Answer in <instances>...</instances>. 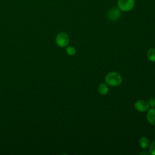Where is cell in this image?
<instances>
[{
	"label": "cell",
	"instance_id": "obj_8",
	"mask_svg": "<svg viewBox=\"0 0 155 155\" xmlns=\"http://www.w3.org/2000/svg\"><path fill=\"white\" fill-rule=\"evenodd\" d=\"M108 87L105 83H101L98 87V92L102 95H106L108 93Z\"/></svg>",
	"mask_w": 155,
	"mask_h": 155
},
{
	"label": "cell",
	"instance_id": "obj_6",
	"mask_svg": "<svg viewBox=\"0 0 155 155\" xmlns=\"http://www.w3.org/2000/svg\"><path fill=\"white\" fill-rule=\"evenodd\" d=\"M147 119L148 122L153 125H155V108H152L148 111L147 114Z\"/></svg>",
	"mask_w": 155,
	"mask_h": 155
},
{
	"label": "cell",
	"instance_id": "obj_9",
	"mask_svg": "<svg viewBox=\"0 0 155 155\" xmlns=\"http://www.w3.org/2000/svg\"><path fill=\"white\" fill-rule=\"evenodd\" d=\"M147 56L148 59L150 61L154 62H155V48H150L147 51Z\"/></svg>",
	"mask_w": 155,
	"mask_h": 155
},
{
	"label": "cell",
	"instance_id": "obj_4",
	"mask_svg": "<svg viewBox=\"0 0 155 155\" xmlns=\"http://www.w3.org/2000/svg\"><path fill=\"white\" fill-rule=\"evenodd\" d=\"M148 103L144 100H138L134 104V107L139 112H145L149 108Z\"/></svg>",
	"mask_w": 155,
	"mask_h": 155
},
{
	"label": "cell",
	"instance_id": "obj_5",
	"mask_svg": "<svg viewBox=\"0 0 155 155\" xmlns=\"http://www.w3.org/2000/svg\"><path fill=\"white\" fill-rule=\"evenodd\" d=\"M121 15L120 10L117 7L111 8L107 13V18L111 21H116L120 18Z\"/></svg>",
	"mask_w": 155,
	"mask_h": 155
},
{
	"label": "cell",
	"instance_id": "obj_3",
	"mask_svg": "<svg viewBox=\"0 0 155 155\" xmlns=\"http://www.w3.org/2000/svg\"><path fill=\"white\" fill-rule=\"evenodd\" d=\"M56 42L59 47H66L69 43L68 35L64 32L59 33L56 38Z\"/></svg>",
	"mask_w": 155,
	"mask_h": 155
},
{
	"label": "cell",
	"instance_id": "obj_2",
	"mask_svg": "<svg viewBox=\"0 0 155 155\" xmlns=\"http://www.w3.org/2000/svg\"><path fill=\"white\" fill-rule=\"evenodd\" d=\"M134 4V0H118L117 7L120 11L127 12L133 8Z\"/></svg>",
	"mask_w": 155,
	"mask_h": 155
},
{
	"label": "cell",
	"instance_id": "obj_12",
	"mask_svg": "<svg viewBox=\"0 0 155 155\" xmlns=\"http://www.w3.org/2000/svg\"><path fill=\"white\" fill-rule=\"evenodd\" d=\"M148 104L149 106H150L151 108L155 107V99L154 98H150L148 101Z\"/></svg>",
	"mask_w": 155,
	"mask_h": 155
},
{
	"label": "cell",
	"instance_id": "obj_7",
	"mask_svg": "<svg viewBox=\"0 0 155 155\" xmlns=\"http://www.w3.org/2000/svg\"><path fill=\"white\" fill-rule=\"evenodd\" d=\"M139 143L140 147L143 149H147L150 145L149 139L147 137H142L139 140Z\"/></svg>",
	"mask_w": 155,
	"mask_h": 155
},
{
	"label": "cell",
	"instance_id": "obj_11",
	"mask_svg": "<svg viewBox=\"0 0 155 155\" xmlns=\"http://www.w3.org/2000/svg\"><path fill=\"white\" fill-rule=\"evenodd\" d=\"M149 153L152 155H155V141L153 142L149 148Z\"/></svg>",
	"mask_w": 155,
	"mask_h": 155
},
{
	"label": "cell",
	"instance_id": "obj_1",
	"mask_svg": "<svg viewBox=\"0 0 155 155\" xmlns=\"http://www.w3.org/2000/svg\"><path fill=\"white\" fill-rule=\"evenodd\" d=\"M105 82L111 87H117L120 85L122 81L121 75L116 71L108 73L105 76Z\"/></svg>",
	"mask_w": 155,
	"mask_h": 155
},
{
	"label": "cell",
	"instance_id": "obj_10",
	"mask_svg": "<svg viewBox=\"0 0 155 155\" xmlns=\"http://www.w3.org/2000/svg\"><path fill=\"white\" fill-rule=\"evenodd\" d=\"M66 52L70 56H73L76 53V49L72 46H70L66 48Z\"/></svg>",
	"mask_w": 155,
	"mask_h": 155
}]
</instances>
